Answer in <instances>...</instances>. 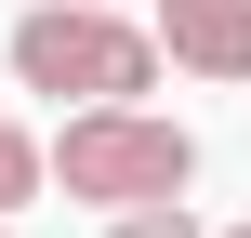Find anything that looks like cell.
<instances>
[{"mask_svg":"<svg viewBox=\"0 0 251 238\" xmlns=\"http://www.w3.org/2000/svg\"><path fill=\"white\" fill-rule=\"evenodd\" d=\"M0 66H13V93H53L66 119H79V106H146V93H159V40H146V13H93V0H40V13H13Z\"/></svg>","mask_w":251,"mask_h":238,"instance_id":"1","label":"cell"},{"mask_svg":"<svg viewBox=\"0 0 251 238\" xmlns=\"http://www.w3.org/2000/svg\"><path fill=\"white\" fill-rule=\"evenodd\" d=\"M40 185H66L79 212H172L199 185V132L159 119V106H79L40 146Z\"/></svg>","mask_w":251,"mask_h":238,"instance_id":"2","label":"cell"},{"mask_svg":"<svg viewBox=\"0 0 251 238\" xmlns=\"http://www.w3.org/2000/svg\"><path fill=\"white\" fill-rule=\"evenodd\" d=\"M146 40H159V66H185V79H212V93L251 79V0H159Z\"/></svg>","mask_w":251,"mask_h":238,"instance_id":"3","label":"cell"},{"mask_svg":"<svg viewBox=\"0 0 251 238\" xmlns=\"http://www.w3.org/2000/svg\"><path fill=\"white\" fill-rule=\"evenodd\" d=\"M26 199H40V132H26V119H0V225H13Z\"/></svg>","mask_w":251,"mask_h":238,"instance_id":"4","label":"cell"},{"mask_svg":"<svg viewBox=\"0 0 251 238\" xmlns=\"http://www.w3.org/2000/svg\"><path fill=\"white\" fill-rule=\"evenodd\" d=\"M106 238H212V225H199V212L172 199V212H106Z\"/></svg>","mask_w":251,"mask_h":238,"instance_id":"5","label":"cell"},{"mask_svg":"<svg viewBox=\"0 0 251 238\" xmlns=\"http://www.w3.org/2000/svg\"><path fill=\"white\" fill-rule=\"evenodd\" d=\"M212 238H251V225H212Z\"/></svg>","mask_w":251,"mask_h":238,"instance_id":"6","label":"cell"},{"mask_svg":"<svg viewBox=\"0 0 251 238\" xmlns=\"http://www.w3.org/2000/svg\"><path fill=\"white\" fill-rule=\"evenodd\" d=\"M93 13H119V0H93Z\"/></svg>","mask_w":251,"mask_h":238,"instance_id":"7","label":"cell"},{"mask_svg":"<svg viewBox=\"0 0 251 238\" xmlns=\"http://www.w3.org/2000/svg\"><path fill=\"white\" fill-rule=\"evenodd\" d=\"M0 238H13V225H0Z\"/></svg>","mask_w":251,"mask_h":238,"instance_id":"8","label":"cell"}]
</instances>
